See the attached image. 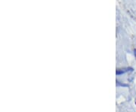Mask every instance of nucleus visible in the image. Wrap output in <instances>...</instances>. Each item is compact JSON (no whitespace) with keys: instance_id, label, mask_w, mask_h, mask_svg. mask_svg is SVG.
<instances>
[{"instance_id":"obj_2","label":"nucleus","mask_w":136,"mask_h":112,"mask_svg":"<svg viewBox=\"0 0 136 112\" xmlns=\"http://www.w3.org/2000/svg\"><path fill=\"white\" fill-rule=\"evenodd\" d=\"M134 54H135V58H136V49L134 50Z\"/></svg>"},{"instance_id":"obj_1","label":"nucleus","mask_w":136,"mask_h":112,"mask_svg":"<svg viewBox=\"0 0 136 112\" xmlns=\"http://www.w3.org/2000/svg\"><path fill=\"white\" fill-rule=\"evenodd\" d=\"M132 71L133 69L132 68H121V69H117L116 70V74L117 75H119V74H124L126 72H128V71Z\"/></svg>"}]
</instances>
